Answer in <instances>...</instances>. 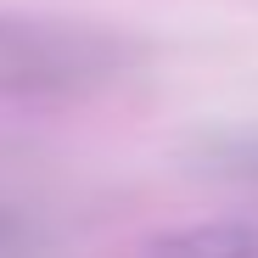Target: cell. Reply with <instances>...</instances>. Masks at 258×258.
Here are the masks:
<instances>
[{
    "label": "cell",
    "mask_w": 258,
    "mask_h": 258,
    "mask_svg": "<svg viewBox=\"0 0 258 258\" xmlns=\"http://www.w3.org/2000/svg\"><path fill=\"white\" fill-rule=\"evenodd\" d=\"M135 68V45L107 28L0 17V96H79Z\"/></svg>",
    "instance_id": "1"
},
{
    "label": "cell",
    "mask_w": 258,
    "mask_h": 258,
    "mask_svg": "<svg viewBox=\"0 0 258 258\" xmlns=\"http://www.w3.org/2000/svg\"><path fill=\"white\" fill-rule=\"evenodd\" d=\"M146 258H258V219H208L168 230L146 247Z\"/></svg>",
    "instance_id": "2"
},
{
    "label": "cell",
    "mask_w": 258,
    "mask_h": 258,
    "mask_svg": "<svg viewBox=\"0 0 258 258\" xmlns=\"http://www.w3.org/2000/svg\"><path fill=\"white\" fill-rule=\"evenodd\" d=\"M197 174L230 180V185H258V129H219V135H202L191 152Z\"/></svg>",
    "instance_id": "3"
}]
</instances>
